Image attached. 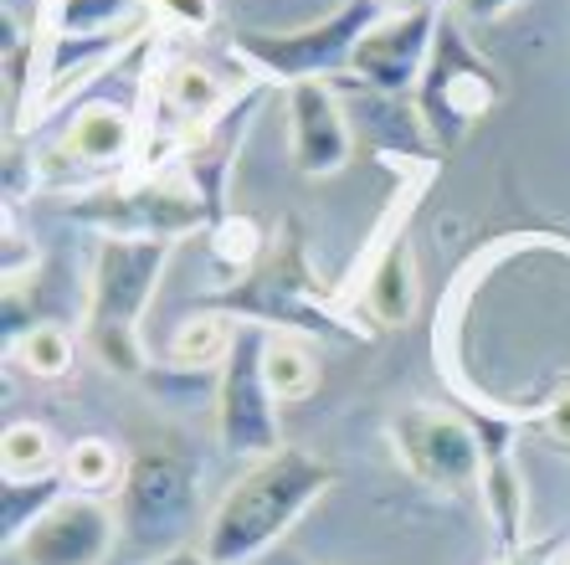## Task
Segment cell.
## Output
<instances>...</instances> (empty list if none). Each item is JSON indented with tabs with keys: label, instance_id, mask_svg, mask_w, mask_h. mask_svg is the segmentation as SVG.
<instances>
[{
	"label": "cell",
	"instance_id": "6da1fadb",
	"mask_svg": "<svg viewBox=\"0 0 570 565\" xmlns=\"http://www.w3.org/2000/svg\"><path fill=\"white\" fill-rule=\"evenodd\" d=\"M334 488V468L304 447H283L253 462L206 519L200 551L216 565H253Z\"/></svg>",
	"mask_w": 570,
	"mask_h": 565
},
{
	"label": "cell",
	"instance_id": "7a4b0ae2",
	"mask_svg": "<svg viewBox=\"0 0 570 565\" xmlns=\"http://www.w3.org/2000/svg\"><path fill=\"white\" fill-rule=\"evenodd\" d=\"M175 242H129L104 237L94 252V277H88V309H82V340L108 376L145 381V309L155 303V289L170 267Z\"/></svg>",
	"mask_w": 570,
	"mask_h": 565
},
{
	"label": "cell",
	"instance_id": "3957f363",
	"mask_svg": "<svg viewBox=\"0 0 570 565\" xmlns=\"http://www.w3.org/2000/svg\"><path fill=\"white\" fill-rule=\"evenodd\" d=\"M206 309H222V314L242 319V324H273V329H288V334H340L350 340L360 329L340 324L334 303L318 293V273L308 263V247H304V222L298 216H283L278 237L267 247V257L242 277L237 289L216 293Z\"/></svg>",
	"mask_w": 570,
	"mask_h": 565
},
{
	"label": "cell",
	"instance_id": "277c9868",
	"mask_svg": "<svg viewBox=\"0 0 570 565\" xmlns=\"http://www.w3.org/2000/svg\"><path fill=\"white\" fill-rule=\"evenodd\" d=\"M385 0H345L314 27L293 31H237L226 52L237 57L263 88H298V82H330L334 72H350L360 41L385 21Z\"/></svg>",
	"mask_w": 570,
	"mask_h": 565
},
{
	"label": "cell",
	"instance_id": "5b68a950",
	"mask_svg": "<svg viewBox=\"0 0 570 565\" xmlns=\"http://www.w3.org/2000/svg\"><path fill=\"white\" fill-rule=\"evenodd\" d=\"M504 78L489 57L478 52L468 41L458 11L448 6L438 27V41H432V57H426V72L416 82V124H422V139L438 155H452V149L468 139L473 124H483L493 108L504 104Z\"/></svg>",
	"mask_w": 570,
	"mask_h": 565
},
{
	"label": "cell",
	"instance_id": "8992f818",
	"mask_svg": "<svg viewBox=\"0 0 570 565\" xmlns=\"http://www.w3.org/2000/svg\"><path fill=\"white\" fill-rule=\"evenodd\" d=\"M391 452L416 484L438 488V494H473L483 488V468H489L483 427L468 421L463 411L432 407V401H412L406 411H396Z\"/></svg>",
	"mask_w": 570,
	"mask_h": 565
},
{
	"label": "cell",
	"instance_id": "52a82bcc",
	"mask_svg": "<svg viewBox=\"0 0 570 565\" xmlns=\"http://www.w3.org/2000/svg\"><path fill=\"white\" fill-rule=\"evenodd\" d=\"M119 499V525L124 539H134L139 551L170 555L180 551L175 539L180 529L196 519V458H186L180 447H145L129 458V474H124V488L114 494Z\"/></svg>",
	"mask_w": 570,
	"mask_h": 565
},
{
	"label": "cell",
	"instance_id": "ba28073f",
	"mask_svg": "<svg viewBox=\"0 0 570 565\" xmlns=\"http://www.w3.org/2000/svg\"><path fill=\"white\" fill-rule=\"evenodd\" d=\"M267 329L263 324H242L237 344L226 366L216 370V437L232 458L263 462L273 452H283V417H278V396L267 386Z\"/></svg>",
	"mask_w": 570,
	"mask_h": 565
},
{
	"label": "cell",
	"instance_id": "9c48e42d",
	"mask_svg": "<svg viewBox=\"0 0 570 565\" xmlns=\"http://www.w3.org/2000/svg\"><path fill=\"white\" fill-rule=\"evenodd\" d=\"M67 222L94 226L98 237H129V242H180L186 232H212V211L200 206L190 185L170 181H134L114 191H88L67 201Z\"/></svg>",
	"mask_w": 570,
	"mask_h": 565
},
{
	"label": "cell",
	"instance_id": "30bf717a",
	"mask_svg": "<svg viewBox=\"0 0 570 565\" xmlns=\"http://www.w3.org/2000/svg\"><path fill=\"white\" fill-rule=\"evenodd\" d=\"M119 539V504L94 499V494H67L6 555L16 565H108Z\"/></svg>",
	"mask_w": 570,
	"mask_h": 565
},
{
	"label": "cell",
	"instance_id": "8fae6325",
	"mask_svg": "<svg viewBox=\"0 0 570 565\" xmlns=\"http://www.w3.org/2000/svg\"><path fill=\"white\" fill-rule=\"evenodd\" d=\"M448 6H452V0H432V6H422V11L385 16L381 27L360 41V52H355V62H350V72H355V78L365 82L375 98H401V92H416V82H422V72H426V57H432V41H438V27H442V16H448Z\"/></svg>",
	"mask_w": 570,
	"mask_h": 565
},
{
	"label": "cell",
	"instance_id": "7c38bea8",
	"mask_svg": "<svg viewBox=\"0 0 570 565\" xmlns=\"http://www.w3.org/2000/svg\"><path fill=\"white\" fill-rule=\"evenodd\" d=\"M288 149L293 171L308 181L340 175L355 155V134H350L345 104L334 98L330 82H298L288 88Z\"/></svg>",
	"mask_w": 570,
	"mask_h": 565
},
{
	"label": "cell",
	"instance_id": "4fadbf2b",
	"mask_svg": "<svg viewBox=\"0 0 570 565\" xmlns=\"http://www.w3.org/2000/svg\"><path fill=\"white\" fill-rule=\"evenodd\" d=\"M416 303H422V277H416L406 226H396V237H385L375 247L371 267L360 277V309L375 329H401L416 319Z\"/></svg>",
	"mask_w": 570,
	"mask_h": 565
},
{
	"label": "cell",
	"instance_id": "5bb4252c",
	"mask_svg": "<svg viewBox=\"0 0 570 565\" xmlns=\"http://www.w3.org/2000/svg\"><path fill=\"white\" fill-rule=\"evenodd\" d=\"M139 145V124L124 104H88L62 139V155L88 171H119Z\"/></svg>",
	"mask_w": 570,
	"mask_h": 565
},
{
	"label": "cell",
	"instance_id": "9a60e30c",
	"mask_svg": "<svg viewBox=\"0 0 570 565\" xmlns=\"http://www.w3.org/2000/svg\"><path fill=\"white\" fill-rule=\"evenodd\" d=\"M483 442H489V468H483V509H489V525L499 535V555L524 551V468L509 452V442L499 432L483 427Z\"/></svg>",
	"mask_w": 570,
	"mask_h": 565
},
{
	"label": "cell",
	"instance_id": "2e32d148",
	"mask_svg": "<svg viewBox=\"0 0 570 565\" xmlns=\"http://www.w3.org/2000/svg\"><path fill=\"white\" fill-rule=\"evenodd\" d=\"M237 319L222 314V309H196L186 314L180 324L170 329V340H165V355H170L175 370H222L226 355H232V344H237Z\"/></svg>",
	"mask_w": 570,
	"mask_h": 565
},
{
	"label": "cell",
	"instance_id": "e0dca14e",
	"mask_svg": "<svg viewBox=\"0 0 570 565\" xmlns=\"http://www.w3.org/2000/svg\"><path fill=\"white\" fill-rule=\"evenodd\" d=\"M149 0H47V37H108L149 21Z\"/></svg>",
	"mask_w": 570,
	"mask_h": 565
},
{
	"label": "cell",
	"instance_id": "ac0fdd59",
	"mask_svg": "<svg viewBox=\"0 0 570 565\" xmlns=\"http://www.w3.org/2000/svg\"><path fill=\"white\" fill-rule=\"evenodd\" d=\"M159 104L170 108V114H180L190 129H200V124H212L216 114L232 108V88L216 78L212 67L170 62L165 67V78H159Z\"/></svg>",
	"mask_w": 570,
	"mask_h": 565
},
{
	"label": "cell",
	"instance_id": "d6986e66",
	"mask_svg": "<svg viewBox=\"0 0 570 565\" xmlns=\"http://www.w3.org/2000/svg\"><path fill=\"white\" fill-rule=\"evenodd\" d=\"M62 474L72 484V494H119L124 488V474H129V458L108 437H78V442L62 452Z\"/></svg>",
	"mask_w": 570,
	"mask_h": 565
},
{
	"label": "cell",
	"instance_id": "ffe728a7",
	"mask_svg": "<svg viewBox=\"0 0 570 565\" xmlns=\"http://www.w3.org/2000/svg\"><path fill=\"white\" fill-rule=\"evenodd\" d=\"M62 474L57 468V437L41 421H11L0 432V478L6 484H27V478Z\"/></svg>",
	"mask_w": 570,
	"mask_h": 565
},
{
	"label": "cell",
	"instance_id": "44dd1931",
	"mask_svg": "<svg viewBox=\"0 0 570 565\" xmlns=\"http://www.w3.org/2000/svg\"><path fill=\"white\" fill-rule=\"evenodd\" d=\"M67 488H72L67 474L27 478V484H0V539H6V551L21 545V535H27L57 499H67Z\"/></svg>",
	"mask_w": 570,
	"mask_h": 565
},
{
	"label": "cell",
	"instance_id": "7402d4cb",
	"mask_svg": "<svg viewBox=\"0 0 570 565\" xmlns=\"http://www.w3.org/2000/svg\"><path fill=\"white\" fill-rule=\"evenodd\" d=\"M263 370H267V386H273L278 401H304L318 386V355L298 334H267Z\"/></svg>",
	"mask_w": 570,
	"mask_h": 565
},
{
	"label": "cell",
	"instance_id": "603a6c76",
	"mask_svg": "<svg viewBox=\"0 0 570 565\" xmlns=\"http://www.w3.org/2000/svg\"><path fill=\"white\" fill-rule=\"evenodd\" d=\"M11 360L37 381H67L78 366V340L62 324H31L21 340L11 344Z\"/></svg>",
	"mask_w": 570,
	"mask_h": 565
},
{
	"label": "cell",
	"instance_id": "cb8c5ba5",
	"mask_svg": "<svg viewBox=\"0 0 570 565\" xmlns=\"http://www.w3.org/2000/svg\"><path fill=\"white\" fill-rule=\"evenodd\" d=\"M206 237H212V257H216V263H222L226 273H242V277L253 273V267L267 257V247H273L263 226H257L253 216H242V211L222 216Z\"/></svg>",
	"mask_w": 570,
	"mask_h": 565
},
{
	"label": "cell",
	"instance_id": "d4e9b609",
	"mask_svg": "<svg viewBox=\"0 0 570 565\" xmlns=\"http://www.w3.org/2000/svg\"><path fill=\"white\" fill-rule=\"evenodd\" d=\"M31 37H21L16 31V16L6 11V134H16V124H21V114H27L31 104V88H37V78H31Z\"/></svg>",
	"mask_w": 570,
	"mask_h": 565
},
{
	"label": "cell",
	"instance_id": "484cf974",
	"mask_svg": "<svg viewBox=\"0 0 570 565\" xmlns=\"http://www.w3.org/2000/svg\"><path fill=\"white\" fill-rule=\"evenodd\" d=\"M0 273H6V293H21V277L37 273V247L16 232V206H6V263H0Z\"/></svg>",
	"mask_w": 570,
	"mask_h": 565
},
{
	"label": "cell",
	"instance_id": "4316f807",
	"mask_svg": "<svg viewBox=\"0 0 570 565\" xmlns=\"http://www.w3.org/2000/svg\"><path fill=\"white\" fill-rule=\"evenodd\" d=\"M149 11L180 31H212L216 27V0H149Z\"/></svg>",
	"mask_w": 570,
	"mask_h": 565
},
{
	"label": "cell",
	"instance_id": "83f0119b",
	"mask_svg": "<svg viewBox=\"0 0 570 565\" xmlns=\"http://www.w3.org/2000/svg\"><path fill=\"white\" fill-rule=\"evenodd\" d=\"M534 427H540L550 442H566L570 447V386L556 396H544L540 411H534Z\"/></svg>",
	"mask_w": 570,
	"mask_h": 565
},
{
	"label": "cell",
	"instance_id": "f1b7e54d",
	"mask_svg": "<svg viewBox=\"0 0 570 565\" xmlns=\"http://www.w3.org/2000/svg\"><path fill=\"white\" fill-rule=\"evenodd\" d=\"M519 6H530V0H452V11H458L463 27H493V21H504Z\"/></svg>",
	"mask_w": 570,
	"mask_h": 565
},
{
	"label": "cell",
	"instance_id": "f546056e",
	"mask_svg": "<svg viewBox=\"0 0 570 565\" xmlns=\"http://www.w3.org/2000/svg\"><path fill=\"white\" fill-rule=\"evenodd\" d=\"M139 565H216V561H212L206 551H186V545H180V551H170V555H149V561H139Z\"/></svg>",
	"mask_w": 570,
	"mask_h": 565
},
{
	"label": "cell",
	"instance_id": "4dcf8cb0",
	"mask_svg": "<svg viewBox=\"0 0 570 565\" xmlns=\"http://www.w3.org/2000/svg\"><path fill=\"white\" fill-rule=\"evenodd\" d=\"M550 561V545H524V551H514V555H499V565H544Z\"/></svg>",
	"mask_w": 570,
	"mask_h": 565
},
{
	"label": "cell",
	"instance_id": "1f68e13d",
	"mask_svg": "<svg viewBox=\"0 0 570 565\" xmlns=\"http://www.w3.org/2000/svg\"><path fill=\"white\" fill-rule=\"evenodd\" d=\"M422 6H432V0H385V11H391V16H406V11H422Z\"/></svg>",
	"mask_w": 570,
	"mask_h": 565
},
{
	"label": "cell",
	"instance_id": "d6a6232c",
	"mask_svg": "<svg viewBox=\"0 0 570 565\" xmlns=\"http://www.w3.org/2000/svg\"><path fill=\"white\" fill-rule=\"evenodd\" d=\"M560 565H570V545H566V551H560Z\"/></svg>",
	"mask_w": 570,
	"mask_h": 565
}]
</instances>
